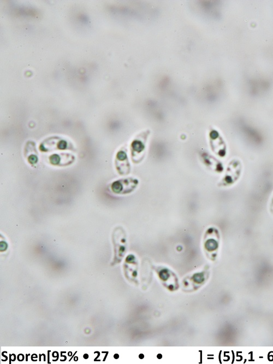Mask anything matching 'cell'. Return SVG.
<instances>
[{"mask_svg": "<svg viewBox=\"0 0 273 364\" xmlns=\"http://www.w3.org/2000/svg\"><path fill=\"white\" fill-rule=\"evenodd\" d=\"M50 163L54 165H59L61 162V158L58 154H53L49 158Z\"/></svg>", "mask_w": 273, "mask_h": 364, "instance_id": "6da1fadb", "label": "cell"}, {"mask_svg": "<svg viewBox=\"0 0 273 364\" xmlns=\"http://www.w3.org/2000/svg\"><path fill=\"white\" fill-rule=\"evenodd\" d=\"M28 160H29V163L31 164V165H34L35 164H36L38 161V158L36 156L34 155H31L28 158Z\"/></svg>", "mask_w": 273, "mask_h": 364, "instance_id": "7a4b0ae2", "label": "cell"}, {"mask_svg": "<svg viewBox=\"0 0 273 364\" xmlns=\"http://www.w3.org/2000/svg\"><path fill=\"white\" fill-rule=\"evenodd\" d=\"M67 142L63 140H61L58 143V147L59 149H61L63 150L67 148Z\"/></svg>", "mask_w": 273, "mask_h": 364, "instance_id": "3957f363", "label": "cell"}]
</instances>
